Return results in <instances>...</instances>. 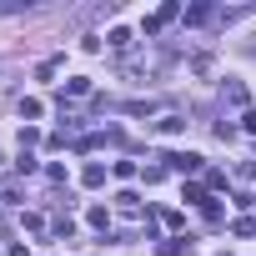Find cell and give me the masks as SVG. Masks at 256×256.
I'll use <instances>...</instances> for the list:
<instances>
[{"instance_id": "cell-1", "label": "cell", "mask_w": 256, "mask_h": 256, "mask_svg": "<svg viewBox=\"0 0 256 256\" xmlns=\"http://www.w3.org/2000/svg\"><path fill=\"white\" fill-rule=\"evenodd\" d=\"M166 166H171V171H181V176H196V171H201V156H196V151H171V156H166Z\"/></svg>"}, {"instance_id": "cell-2", "label": "cell", "mask_w": 256, "mask_h": 256, "mask_svg": "<svg viewBox=\"0 0 256 256\" xmlns=\"http://www.w3.org/2000/svg\"><path fill=\"white\" fill-rule=\"evenodd\" d=\"M86 90H90V80H86V76H70L66 90H60V100H66V96H86Z\"/></svg>"}, {"instance_id": "cell-3", "label": "cell", "mask_w": 256, "mask_h": 256, "mask_svg": "<svg viewBox=\"0 0 256 256\" xmlns=\"http://www.w3.org/2000/svg\"><path fill=\"white\" fill-rule=\"evenodd\" d=\"M206 20H211V6H191L186 10V26H206Z\"/></svg>"}, {"instance_id": "cell-4", "label": "cell", "mask_w": 256, "mask_h": 256, "mask_svg": "<svg viewBox=\"0 0 256 256\" xmlns=\"http://www.w3.org/2000/svg\"><path fill=\"white\" fill-rule=\"evenodd\" d=\"M161 131H166V136H181L186 120H181V116H161Z\"/></svg>"}, {"instance_id": "cell-5", "label": "cell", "mask_w": 256, "mask_h": 256, "mask_svg": "<svg viewBox=\"0 0 256 256\" xmlns=\"http://www.w3.org/2000/svg\"><path fill=\"white\" fill-rule=\"evenodd\" d=\"M80 181H86V186H100V181H106V166H86V176H80Z\"/></svg>"}, {"instance_id": "cell-6", "label": "cell", "mask_w": 256, "mask_h": 256, "mask_svg": "<svg viewBox=\"0 0 256 256\" xmlns=\"http://www.w3.org/2000/svg\"><path fill=\"white\" fill-rule=\"evenodd\" d=\"M246 131H251V136H256V110H246Z\"/></svg>"}]
</instances>
